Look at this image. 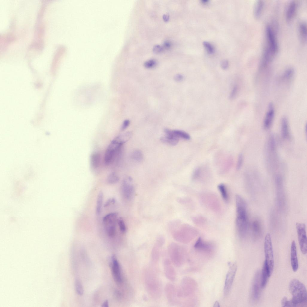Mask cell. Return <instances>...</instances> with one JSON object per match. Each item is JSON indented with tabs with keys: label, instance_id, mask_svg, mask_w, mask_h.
<instances>
[{
	"label": "cell",
	"instance_id": "cell-11",
	"mask_svg": "<svg viewBox=\"0 0 307 307\" xmlns=\"http://www.w3.org/2000/svg\"><path fill=\"white\" fill-rule=\"evenodd\" d=\"M176 244L173 243L171 244L169 248L168 252L172 263L178 266L180 264L181 251Z\"/></svg>",
	"mask_w": 307,
	"mask_h": 307
},
{
	"label": "cell",
	"instance_id": "cell-3",
	"mask_svg": "<svg viewBox=\"0 0 307 307\" xmlns=\"http://www.w3.org/2000/svg\"><path fill=\"white\" fill-rule=\"evenodd\" d=\"M124 143L118 136L111 142L107 148L104 155V161L106 165L113 162L120 153L121 148Z\"/></svg>",
	"mask_w": 307,
	"mask_h": 307
},
{
	"label": "cell",
	"instance_id": "cell-12",
	"mask_svg": "<svg viewBox=\"0 0 307 307\" xmlns=\"http://www.w3.org/2000/svg\"><path fill=\"white\" fill-rule=\"evenodd\" d=\"M260 272L257 271L255 274L251 290V297L254 301L258 300L260 294Z\"/></svg>",
	"mask_w": 307,
	"mask_h": 307
},
{
	"label": "cell",
	"instance_id": "cell-34",
	"mask_svg": "<svg viewBox=\"0 0 307 307\" xmlns=\"http://www.w3.org/2000/svg\"><path fill=\"white\" fill-rule=\"evenodd\" d=\"M203 45L208 53L211 54L214 52V47L210 43L204 41L203 42Z\"/></svg>",
	"mask_w": 307,
	"mask_h": 307
},
{
	"label": "cell",
	"instance_id": "cell-20",
	"mask_svg": "<svg viewBox=\"0 0 307 307\" xmlns=\"http://www.w3.org/2000/svg\"><path fill=\"white\" fill-rule=\"evenodd\" d=\"M194 247L196 249L205 251H209L212 248L210 244L204 242L200 237L195 243Z\"/></svg>",
	"mask_w": 307,
	"mask_h": 307
},
{
	"label": "cell",
	"instance_id": "cell-29",
	"mask_svg": "<svg viewBox=\"0 0 307 307\" xmlns=\"http://www.w3.org/2000/svg\"><path fill=\"white\" fill-rule=\"evenodd\" d=\"M174 134L177 137L186 140H189L190 139V136L187 133L179 130H172Z\"/></svg>",
	"mask_w": 307,
	"mask_h": 307
},
{
	"label": "cell",
	"instance_id": "cell-6",
	"mask_svg": "<svg viewBox=\"0 0 307 307\" xmlns=\"http://www.w3.org/2000/svg\"><path fill=\"white\" fill-rule=\"evenodd\" d=\"M117 216V213H112L106 215L103 219L106 231L108 236L111 237H114L115 234Z\"/></svg>",
	"mask_w": 307,
	"mask_h": 307
},
{
	"label": "cell",
	"instance_id": "cell-23",
	"mask_svg": "<svg viewBox=\"0 0 307 307\" xmlns=\"http://www.w3.org/2000/svg\"><path fill=\"white\" fill-rule=\"evenodd\" d=\"M269 276L267 267L264 262L260 275V283L261 288L265 287L268 282Z\"/></svg>",
	"mask_w": 307,
	"mask_h": 307
},
{
	"label": "cell",
	"instance_id": "cell-17",
	"mask_svg": "<svg viewBox=\"0 0 307 307\" xmlns=\"http://www.w3.org/2000/svg\"><path fill=\"white\" fill-rule=\"evenodd\" d=\"M168 260H165L164 263V270L165 275L171 281H174L176 278L175 270L171 264Z\"/></svg>",
	"mask_w": 307,
	"mask_h": 307
},
{
	"label": "cell",
	"instance_id": "cell-46",
	"mask_svg": "<svg viewBox=\"0 0 307 307\" xmlns=\"http://www.w3.org/2000/svg\"><path fill=\"white\" fill-rule=\"evenodd\" d=\"M163 19L165 22H167L169 19V16L167 14H164L163 16Z\"/></svg>",
	"mask_w": 307,
	"mask_h": 307
},
{
	"label": "cell",
	"instance_id": "cell-16",
	"mask_svg": "<svg viewBox=\"0 0 307 307\" xmlns=\"http://www.w3.org/2000/svg\"><path fill=\"white\" fill-rule=\"evenodd\" d=\"M291 260L292 270L294 272L297 271L298 268L299 264L296 245L294 240L292 241L291 243Z\"/></svg>",
	"mask_w": 307,
	"mask_h": 307
},
{
	"label": "cell",
	"instance_id": "cell-36",
	"mask_svg": "<svg viewBox=\"0 0 307 307\" xmlns=\"http://www.w3.org/2000/svg\"><path fill=\"white\" fill-rule=\"evenodd\" d=\"M118 222L121 231L123 233L125 232L126 228L125 224L123 219L121 218H120L118 219Z\"/></svg>",
	"mask_w": 307,
	"mask_h": 307
},
{
	"label": "cell",
	"instance_id": "cell-31",
	"mask_svg": "<svg viewBox=\"0 0 307 307\" xmlns=\"http://www.w3.org/2000/svg\"><path fill=\"white\" fill-rule=\"evenodd\" d=\"M218 188L223 199L227 201L228 199V196L225 185L222 183L220 184L218 186Z\"/></svg>",
	"mask_w": 307,
	"mask_h": 307
},
{
	"label": "cell",
	"instance_id": "cell-15",
	"mask_svg": "<svg viewBox=\"0 0 307 307\" xmlns=\"http://www.w3.org/2000/svg\"><path fill=\"white\" fill-rule=\"evenodd\" d=\"M275 110L273 104L270 103L263 122L264 128L267 129L271 126L274 118Z\"/></svg>",
	"mask_w": 307,
	"mask_h": 307
},
{
	"label": "cell",
	"instance_id": "cell-35",
	"mask_svg": "<svg viewBox=\"0 0 307 307\" xmlns=\"http://www.w3.org/2000/svg\"><path fill=\"white\" fill-rule=\"evenodd\" d=\"M282 307H294L291 300H288L286 297H283L281 301Z\"/></svg>",
	"mask_w": 307,
	"mask_h": 307
},
{
	"label": "cell",
	"instance_id": "cell-8",
	"mask_svg": "<svg viewBox=\"0 0 307 307\" xmlns=\"http://www.w3.org/2000/svg\"><path fill=\"white\" fill-rule=\"evenodd\" d=\"M229 264V269L226 274L224 289L225 295L228 294L231 289L237 270L236 263H230Z\"/></svg>",
	"mask_w": 307,
	"mask_h": 307
},
{
	"label": "cell",
	"instance_id": "cell-44",
	"mask_svg": "<svg viewBox=\"0 0 307 307\" xmlns=\"http://www.w3.org/2000/svg\"><path fill=\"white\" fill-rule=\"evenodd\" d=\"M200 173V169L199 168H197L195 169L193 172L192 175L193 179H195L197 178L199 175Z\"/></svg>",
	"mask_w": 307,
	"mask_h": 307
},
{
	"label": "cell",
	"instance_id": "cell-30",
	"mask_svg": "<svg viewBox=\"0 0 307 307\" xmlns=\"http://www.w3.org/2000/svg\"><path fill=\"white\" fill-rule=\"evenodd\" d=\"M294 74V69L290 67L286 69L284 72L282 76L283 79L289 80L292 78Z\"/></svg>",
	"mask_w": 307,
	"mask_h": 307
},
{
	"label": "cell",
	"instance_id": "cell-19",
	"mask_svg": "<svg viewBox=\"0 0 307 307\" xmlns=\"http://www.w3.org/2000/svg\"><path fill=\"white\" fill-rule=\"evenodd\" d=\"M297 7V4L294 1H292L289 4L286 13V18L288 21H291L294 16Z\"/></svg>",
	"mask_w": 307,
	"mask_h": 307
},
{
	"label": "cell",
	"instance_id": "cell-42",
	"mask_svg": "<svg viewBox=\"0 0 307 307\" xmlns=\"http://www.w3.org/2000/svg\"><path fill=\"white\" fill-rule=\"evenodd\" d=\"M115 202V200L114 198H111L109 199L105 203L104 207H106L108 206L112 203H114Z\"/></svg>",
	"mask_w": 307,
	"mask_h": 307
},
{
	"label": "cell",
	"instance_id": "cell-2",
	"mask_svg": "<svg viewBox=\"0 0 307 307\" xmlns=\"http://www.w3.org/2000/svg\"><path fill=\"white\" fill-rule=\"evenodd\" d=\"M289 289L292 296L291 300L294 307L306 302V289L300 281L296 279L292 280L289 283Z\"/></svg>",
	"mask_w": 307,
	"mask_h": 307
},
{
	"label": "cell",
	"instance_id": "cell-18",
	"mask_svg": "<svg viewBox=\"0 0 307 307\" xmlns=\"http://www.w3.org/2000/svg\"><path fill=\"white\" fill-rule=\"evenodd\" d=\"M281 132L283 139H287L290 138V132L288 121L286 117H283L281 122Z\"/></svg>",
	"mask_w": 307,
	"mask_h": 307
},
{
	"label": "cell",
	"instance_id": "cell-21",
	"mask_svg": "<svg viewBox=\"0 0 307 307\" xmlns=\"http://www.w3.org/2000/svg\"><path fill=\"white\" fill-rule=\"evenodd\" d=\"M252 233L254 236L259 237L262 232V226L261 222L255 219L252 223Z\"/></svg>",
	"mask_w": 307,
	"mask_h": 307
},
{
	"label": "cell",
	"instance_id": "cell-37",
	"mask_svg": "<svg viewBox=\"0 0 307 307\" xmlns=\"http://www.w3.org/2000/svg\"><path fill=\"white\" fill-rule=\"evenodd\" d=\"M164 50L162 46L159 45H155L153 48V51L156 53H161Z\"/></svg>",
	"mask_w": 307,
	"mask_h": 307
},
{
	"label": "cell",
	"instance_id": "cell-5",
	"mask_svg": "<svg viewBox=\"0 0 307 307\" xmlns=\"http://www.w3.org/2000/svg\"><path fill=\"white\" fill-rule=\"evenodd\" d=\"M266 145V151L267 156V161L270 166L274 167L276 164V143L274 135L270 136Z\"/></svg>",
	"mask_w": 307,
	"mask_h": 307
},
{
	"label": "cell",
	"instance_id": "cell-24",
	"mask_svg": "<svg viewBox=\"0 0 307 307\" xmlns=\"http://www.w3.org/2000/svg\"><path fill=\"white\" fill-rule=\"evenodd\" d=\"M264 3L263 1L258 0L255 2L254 9V15L258 19L261 16L264 7Z\"/></svg>",
	"mask_w": 307,
	"mask_h": 307
},
{
	"label": "cell",
	"instance_id": "cell-32",
	"mask_svg": "<svg viewBox=\"0 0 307 307\" xmlns=\"http://www.w3.org/2000/svg\"><path fill=\"white\" fill-rule=\"evenodd\" d=\"M75 284L77 293L79 295H82L84 292V290L81 282L79 279H77L76 281Z\"/></svg>",
	"mask_w": 307,
	"mask_h": 307
},
{
	"label": "cell",
	"instance_id": "cell-43",
	"mask_svg": "<svg viewBox=\"0 0 307 307\" xmlns=\"http://www.w3.org/2000/svg\"><path fill=\"white\" fill-rule=\"evenodd\" d=\"M174 79L177 82H181L183 80V76L181 74H177L174 76Z\"/></svg>",
	"mask_w": 307,
	"mask_h": 307
},
{
	"label": "cell",
	"instance_id": "cell-47",
	"mask_svg": "<svg viewBox=\"0 0 307 307\" xmlns=\"http://www.w3.org/2000/svg\"><path fill=\"white\" fill-rule=\"evenodd\" d=\"M102 307H109V302L108 300L105 301L104 303H103L102 305Z\"/></svg>",
	"mask_w": 307,
	"mask_h": 307
},
{
	"label": "cell",
	"instance_id": "cell-22",
	"mask_svg": "<svg viewBox=\"0 0 307 307\" xmlns=\"http://www.w3.org/2000/svg\"><path fill=\"white\" fill-rule=\"evenodd\" d=\"M101 156L100 154L96 152L93 153L91 156L90 164L91 167L94 169L98 168L100 165Z\"/></svg>",
	"mask_w": 307,
	"mask_h": 307
},
{
	"label": "cell",
	"instance_id": "cell-27",
	"mask_svg": "<svg viewBox=\"0 0 307 307\" xmlns=\"http://www.w3.org/2000/svg\"><path fill=\"white\" fill-rule=\"evenodd\" d=\"M119 178L115 172H112L108 176L107 182L110 184H113L117 183L119 181Z\"/></svg>",
	"mask_w": 307,
	"mask_h": 307
},
{
	"label": "cell",
	"instance_id": "cell-14",
	"mask_svg": "<svg viewBox=\"0 0 307 307\" xmlns=\"http://www.w3.org/2000/svg\"><path fill=\"white\" fill-rule=\"evenodd\" d=\"M112 271L113 276L115 281L117 284H120L122 283L120 267L119 264L114 256L112 258V262L111 264Z\"/></svg>",
	"mask_w": 307,
	"mask_h": 307
},
{
	"label": "cell",
	"instance_id": "cell-4",
	"mask_svg": "<svg viewBox=\"0 0 307 307\" xmlns=\"http://www.w3.org/2000/svg\"><path fill=\"white\" fill-rule=\"evenodd\" d=\"M264 250L265 258L264 263L270 277L273 272L274 260L271 238L270 234L269 233H267L265 236Z\"/></svg>",
	"mask_w": 307,
	"mask_h": 307
},
{
	"label": "cell",
	"instance_id": "cell-49",
	"mask_svg": "<svg viewBox=\"0 0 307 307\" xmlns=\"http://www.w3.org/2000/svg\"><path fill=\"white\" fill-rule=\"evenodd\" d=\"M208 0H202V2L204 4H206L208 2Z\"/></svg>",
	"mask_w": 307,
	"mask_h": 307
},
{
	"label": "cell",
	"instance_id": "cell-1",
	"mask_svg": "<svg viewBox=\"0 0 307 307\" xmlns=\"http://www.w3.org/2000/svg\"><path fill=\"white\" fill-rule=\"evenodd\" d=\"M235 198L237 228L240 236L243 237L246 235L248 228L247 205L245 200L240 195H237Z\"/></svg>",
	"mask_w": 307,
	"mask_h": 307
},
{
	"label": "cell",
	"instance_id": "cell-28",
	"mask_svg": "<svg viewBox=\"0 0 307 307\" xmlns=\"http://www.w3.org/2000/svg\"><path fill=\"white\" fill-rule=\"evenodd\" d=\"M131 158L137 162H141L143 159V155L142 152L139 150H135L131 154Z\"/></svg>",
	"mask_w": 307,
	"mask_h": 307
},
{
	"label": "cell",
	"instance_id": "cell-25",
	"mask_svg": "<svg viewBox=\"0 0 307 307\" xmlns=\"http://www.w3.org/2000/svg\"><path fill=\"white\" fill-rule=\"evenodd\" d=\"M299 33L301 40L303 42H305L307 39V27L306 24L304 22H301L299 26Z\"/></svg>",
	"mask_w": 307,
	"mask_h": 307
},
{
	"label": "cell",
	"instance_id": "cell-26",
	"mask_svg": "<svg viewBox=\"0 0 307 307\" xmlns=\"http://www.w3.org/2000/svg\"><path fill=\"white\" fill-rule=\"evenodd\" d=\"M103 194L102 192L100 191L98 195L97 198L96 213L97 214H99L101 211L103 201Z\"/></svg>",
	"mask_w": 307,
	"mask_h": 307
},
{
	"label": "cell",
	"instance_id": "cell-41",
	"mask_svg": "<svg viewBox=\"0 0 307 307\" xmlns=\"http://www.w3.org/2000/svg\"><path fill=\"white\" fill-rule=\"evenodd\" d=\"M237 86H235L233 88L231 92L230 97L231 98H233L235 97L237 94Z\"/></svg>",
	"mask_w": 307,
	"mask_h": 307
},
{
	"label": "cell",
	"instance_id": "cell-7",
	"mask_svg": "<svg viewBox=\"0 0 307 307\" xmlns=\"http://www.w3.org/2000/svg\"><path fill=\"white\" fill-rule=\"evenodd\" d=\"M296 226L301 251L303 254H306L307 252L306 225L304 223L297 222Z\"/></svg>",
	"mask_w": 307,
	"mask_h": 307
},
{
	"label": "cell",
	"instance_id": "cell-33",
	"mask_svg": "<svg viewBox=\"0 0 307 307\" xmlns=\"http://www.w3.org/2000/svg\"><path fill=\"white\" fill-rule=\"evenodd\" d=\"M157 64V62L156 60L151 59L145 62L144 65L147 68H151L155 67Z\"/></svg>",
	"mask_w": 307,
	"mask_h": 307
},
{
	"label": "cell",
	"instance_id": "cell-13",
	"mask_svg": "<svg viewBox=\"0 0 307 307\" xmlns=\"http://www.w3.org/2000/svg\"><path fill=\"white\" fill-rule=\"evenodd\" d=\"M164 131L166 135L161 138V141L164 143L173 146L177 144L179 141V138L175 135L172 130L165 128Z\"/></svg>",
	"mask_w": 307,
	"mask_h": 307
},
{
	"label": "cell",
	"instance_id": "cell-45",
	"mask_svg": "<svg viewBox=\"0 0 307 307\" xmlns=\"http://www.w3.org/2000/svg\"><path fill=\"white\" fill-rule=\"evenodd\" d=\"M171 46V43L168 41H165L163 44L162 46L164 49H169Z\"/></svg>",
	"mask_w": 307,
	"mask_h": 307
},
{
	"label": "cell",
	"instance_id": "cell-10",
	"mask_svg": "<svg viewBox=\"0 0 307 307\" xmlns=\"http://www.w3.org/2000/svg\"><path fill=\"white\" fill-rule=\"evenodd\" d=\"M132 178L128 177L123 180L121 185V191L122 195L127 199L132 198L134 192V188L131 183Z\"/></svg>",
	"mask_w": 307,
	"mask_h": 307
},
{
	"label": "cell",
	"instance_id": "cell-40",
	"mask_svg": "<svg viewBox=\"0 0 307 307\" xmlns=\"http://www.w3.org/2000/svg\"><path fill=\"white\" fill-rule=\"evenodd\" d=\"M221 66L222 68L224 69H226L228 67V62L227 60H222L221 63Z\"/></svg>",
	"mask_w": 307,
	"mask_h": 307
},
{
	"label": "cell",
	"instance_id": "cell-9",
	"mask_svg": "<svg viewBox=\"0 0 307 307\" xmlns=\"http://www.w3.org/2000/svg\"><path fill=\"white\" fill-rule=\"evenodd\" d=\"M267 40V46L275 55L278 49V46L274 31L270 25L267 26L266 29Z\"/></svg>",
	"mask_w": 307,
	"mask_h": 307
},
{
	"label": "cell",
	"instance_id": "cell-48",
	"mask_svg": "<svg viewBox=\"0 0 307 307\" xmlns=\"http://www.w3.org/2000/svg\"><path fill=\"white\" fill-rule=\"evenodd\" d=\"M213 307H220V305L219 303L217 301H216L213 305Z\"/></svg>",
	"mask_w": 307,
	"mask_h": 307
},
{
	"label": "cell",
	"instance_id": "cell-38",
	"mask_svg": "<svg viewBox=\"0 0 307 307\" xmlns=\"http://www.w3.org/2000/svg\"><path fill=\"white\" fill-rule=\"evenodd\" d=\"M243 161V156L242 154H240L238 157L237 168V170H239L242 166Z\"/></svg>",
	"mask_w": 307,
	"mask_h": 307
},
{
	"label": "cell",
	"instance_id": "cell-39",
	"mask_svg": "<svg viewBox=\"0 0 307 307\" xmlns=\"http://www.w3.org/2000/svg\"><path fill=\"white\" fill-rule=\"evenodd\" d=\"M130 124V121L129 120H125L123 122L121 127V130H124L126 129L129 126Z\"/></svg>",
	"mask_w": 307,
	"mask_h": 307
}]
</instances>
